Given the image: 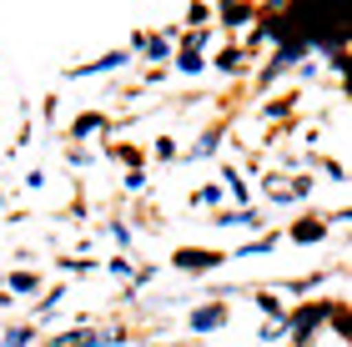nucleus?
Returning a JSON list of instances; mask_svg holds the SVG:
<instances>
[{
    "instance_id": "1",
    "label": "nucleus",
    "mask_w": 352,
    "mask_h": 347,
    "mask_svg": "<svg viewBox=\"0 0 352 347\" xmlns=\"http://www.w3.org/2000/svg\"><path fill=\"white\" fill-rule=\"evenodd\" d=\"M171 262L182 267V272H212V267H221L227 257H221V251H206V247H182Z\"/></svg>"
},
{
    "instance_id": "2",
    "label": "nucleus",
    "mask_w": 352,
    "mask_h": 347,
    "mask_svg": "<svg viewBox=\"0 0 352 347\" xmlns=\"http://www.w3.org/2000/svg\"><path fill=\"white\" fill-rule=\"evenodd\" d=\"M322 317H332V307H327V302H312L307 312H297V317H292V337H297V342H307V337L317 333V322H322Z\"/></svg>"
},
{
    "instance_id": "3",
    "label": "nucleus",
    "mask_w": 352,
    "mask_h": 347,
    "mask_svg": "<svg viewBox=\"0 0 352 347\" xmlns=\"http://www.w3.org/2000/svg\"><path fill=\"white\" fill-rule=\"evenodd\" d=\"M106 342H121V333H96V327H76V333H66L56 347H106Z\"/></svg>"
},
{
    "instance_id": "4",
    "label": "nucleus",
    "mask_w": 352,
    "mask_h": 347,
    "mask_svg": "<svg viewBox=\"0 0 352 347\" xmlns=\"http://www.w3.org/2000/svg\"><path fill=\"white\" fill-rule=\"evenodd\" d=\"M221 322H227V307L221 302H206V307L191 312V327H197V333H212V327H221Z\"/></svg>"
},
{
    "instance_id": "5",
    "label": "nucleus",
    "mask_w": 352,
    "mask_h": 347,
    "mask_svg": "<svg viewBox=\"0 0 352 347\" xmlns=\"http://www.w3.org/2000/svg\"><path fill=\"white\" fill-rule=\"evenodd\" d=\"M131 45H136V51L146 56V60H166V56H171V45H166V36H136Z\"/></svg>"
},
{
    "instance_id": "6",
    "label": "nucleus",
    "mask_w": 352,
    "mask_h": 347,
    "mask_svg": "<svg viewBox=\"0 0 352 347\" xmlns=\"http://www.w3.org/2000/svg\"><path fill=\"white\" fill-rule=\"evenodd\" d=\"M116 66H126V56L111 51V56H101V60H91V66H76L71 76H101V71H116Z\"/></svg>"
},
{
    "instance_id": "7",
    "label": "nucleus",
    "mask_w": 352,
    "mask_h": 347,
    "mask_svg": "<svg viewBox=\"0 0 352 347\" xmlns=\"http://www.w3.org/2000/svg\"><path fill=\"white\" fill-rule=\"evenodd\" d=\"M197 51H201V36H191V41H186V51L176 56V66H182V71H201V56H197Z\"/></svg>"
},
{
    "instance_id": "8",
    "label": "nucleus",
    "mask_w": 352,
    "mask_h": 347,
    "mask_svg": "<svg viewBox=\"0 0 352 347\" xmlns=\"http://www.w3.org/2000/svg\"><path fill=\"white\" fill-rule=\"evenodd\" d=\"M91 131H106V116H96V111H91V116H81V121L71 126V136H91Z\"/></svg>"
},
{
    "instance_id": "9",
    "label": "nucleus",
    "mask_w": 352,
    "mask_h": 347,
    "mask_svg": "<svg viewBox=\"0 0 352 347\" xmlns=\"http://www.w3.org/2000/svg\"><path fill=\"white\" fill-rule=\"evenodd\" d=\"M322 232H327L322 222H297V227H292V236H297V242H322Z\"/></svg>"
},
{
    "instance_id": "10",
    "label": "nucleus",
    "mask_w": 352,
    "mask_h": 347,
    "mask_svg": "<svg viewBox=\"0 0 352 347\" xmlns=\"http://www.w3.org/2000/svg\"><path fill=\"white\" fill-rule=\"evenodd\" d=\"M221 21H227V25H247L252 21V5H221Z\"/></svg>"
},
{
    "instance_id": "11",
    "label": "nucleus",
    "mask_w": 352,
    "mask_h": 347,
    "mask_svg": "<svg viewBox=\"0 0 352 347\" xmlns=\"http://www.w3.org/2000/svg\"><path fill=\"white\" fill-rule=\"evenodd\" d=\"M36 287H41L36 272H15V277H10V292H36Z\"/></svg>"
},
{
    "instance_id": "12",
    "label": "nucleus",
    "mask_w": 352,
    "mask_h": 347,
    "mask_svg": "<svg viewBox=\"0 0 352 347\" xmlns=\"http://www.w3.org/2000/svg\"><path fill=\"white\" fill-rule=\"evenodd\" d=\"M30 337H36L30 327H10V333H6V347H30Z\"/></svg>"
},
{
    "instance_id": "13",
    "label": "nucleus",
    "mask_w": 352,
    "mask_h": 347,
    "mask_svg": "<svg viewBox=\"0 0 352 347\" xmlns=\"http://www.w3.org/2000/svg\"><path fill=\"white\" fill-rule=\"evenodd\" d=\"M217 66H221V71H236V66H242V51H221Z\"/></svg>"
},
{
    "instance_id": "14",
    "label": "nucleus",
    "mask_w": 352,
    "mask_h": 347,
    "mask_svg": "<svg viewBox=\"0 0 352 347\" xmlns=\"http://www.w3.org/2000/svg\"><path fill=\"white\" fill-rule=\"evenodd\" d=\"M197 201H201V207H217V201H221V186H201Z\"/></svg>"
}]
</instances>
